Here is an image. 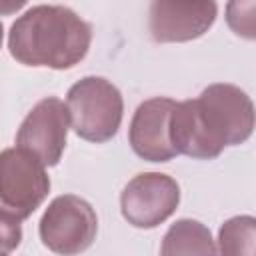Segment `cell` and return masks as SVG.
Segmentation results:
<instances>
[{
	"label": "cell",
	"mask_w": 256,
	"mask_h": 256,
	"mask_svg": "<svg viewBox=\"0 0 256 256\" xmlns=\"http://www.w3.org/2000/svg\"><path fill=\"white\" fill-rule=\"evenodd\" d=\"M214 2H166L150 4V34L156 42H186L202 36L216 18Z\"/></svg>",
	"instance_id": "cell-9"
},
{
	"label": "cell",
	"mask_w": 256,
	"mask_h": 256,
	"mask_svg": "<svg viewBox=\"0 0 256 256\" xmlns=\"http://www.w3.org/2000/svg\"><path fill=\"white\" fill-rule=\"evenodd\" d=\"M170 138L178 154L198 160H210L218 156V150L208 140L198 118L196 100H184L176 104L170 120Z\"/></svg>",
	"instance_id": "cell-10"
},
{
	"label": "cell",
	"mask_w": 256,
	"mask_h": 256,
	"mask_svg": "<svg viewBox=\"0 0 256 256\" xmlns=\"http://www.w3.org/2000/svg\"><path fill=\"white\" fill-rule=\"evenodd\" d=\"M220 256H256V218L234 216L218 232Z\"/></svg>",
	"instance_id": "cell-12"
},
{
	"label": "cell",
	"mask_w": 256,
	"mask_h": 256,
	"mask_svg": "<svg viewBox=\"0 0 256 256\" xmlns=\"http://www.w3.org/2000/svg\"><path fill=\"white\" fill-rule=\"evenodd\" d=\"M196 100L202 128L212 146L222 152L250 138L256 126V110L250 96L234 84H210Z\"/></svg>",
	"instance_id": "cell-2"
},
{
	"label": "cell",
	"mask_w": 256,
	"mask_h": 256,
	"mask_svg": "<svg viewBox=\"0 0 256 256\" xmlns=\"http://www.w3.org/2000/svg\"><path fill=\"white\" fill-rule=\"evenodd\" d=\"M162 256H216L210 230L196 220H178L162 240Z\"/></svg>",
	"instance_id": "cell-11"
},
{
	"label": "cell",
	"mask_w": 256,
	"mask_h": 256,
	"mask_svg": "<svg viewBox=\"0 0 256 256\" xmlns=\"http://www.w3.org/2000/svg\"><path fill=\"white\" fill-rule=\"evenodd\" d=\"M46 166L20 148H6L0 156L2 214L16 220L28 218L46 198L50 178Z\"/></svg>",
	"instance_id": "cell-4"
},
{
	"label": "cell",
	"mask_w": 256,
	"mask_h": 256,
	"mask_svg": "<svg viewBox=\"0 0 256 256\" xmlns=\"http://www.w3.org/2000/svg\"><path fill=\"white\" fill-rule=\"evenodd\" d=\"M96 232V212L86 200L74 194L54 198L40 220L42 244L62 256H76L90 248Z\"/></svg>",
	"instance_id": "cell-5"
},
{
	"label": "cell",
	"mask_w": 256,
	"mask_h": 256,
	"mask_svg": "<svg viewBox=\"0 0 256 256\" xmlns=\"http://www.w3.org/2000/svg\"><path fill=\"white\" fill-rule=\"evenodd\" d=\"M180 202V188L174 178L160 172L134 176L120 194L122 216L136 228H154L170 218Z\"/></svg>",
	"instance_id": "cell-6"
},
{
	"label": "cell",
	"mask_w": 256,
	"mask_h": 256,
	"mask_svg": "<svg viewBox=\"0 0 256 256\" xmlns=\"http://www.w3.org/2000/svg\"><path fill=\"white\" fill-rule=\"evenodd\" d=\"M92 26L74 10L60 4L28 8L8 32L12 58L26 66L66 70L76 66L88 52Z\"/></svg>",
	"instance_id": "cell-1"
},
{
	"label": "cell",
	"mask_w": 256,
	"mask_h": 256,
	"mask_svg": "<svg viewBox=\"0 0 256 256\" xmlns=\"http://www.w3.org/2000/svg\"><path fill=\"white\" fill-rule=\"evenodd\" d=\"M22 232H20V220L2 214V248L4 252L16 248L20 244Z\"/></svg>",
	"instance_id": "cell-14"
},
{
	"label": "cell",
	"mask_w": 256,
	"mask_h": 256,
	"mask_svg": "<svg viewBox=\"0 0 256 256\" xmlns=\"http://www.w3.org/2000/svg\"><path fill=\"white\" fill-rule=\"evenodd\" d=\"M72 130L88 142L110 140L122 122V94L100 76H86L68 90L66 98Z\"/></svg>",
	"instance_id": "cell-3"
},
{
	"label": "cell",
	"mask_w": 256,
	"mask_h": 256,
	"mask_svg": "<svg viewBox=\"0 0 256 256\" xmlns=\"http://www.w3.org/2000/svg\"><path fill=\"white\" fill-rule=\"evenodd\" d=\"M68 106L50 96L40 100L24 118L16 134V148L32 154L44 166H56L68 136Z\"/></svg>",
	"instance_id": "cell-7"
},
{
	"label": "cell",
	"mask_w": 256,
	"mask_h": 256,
	"mask_svg": "<svg viewBox=\"0 0 256 256\" xmlns=\"http://www.w3.org/2000/svg\"><path fill=\"white\" fill-rule=\"evenodd\" d=\"M178 102L172 98H150L142 102L130 122L132 150L150 162H168L178 152L170 138V120Z\"/></svg>",
	"instance_id": "cell-8"
},
{
	"label": "cell",
	"mask_w": 256,
	"mask_h": 256,
	"mask_svg": "<svg viewBox=\"0 0 256 256\" xmlns=\"http://www.w3.org/2000/svg\"><path fill=\"white\" fill-rule=\"evenodd\" d=\"M226 22L242 38L256 40V0H234L226 4Z\"/></svg>",
	"instance_id": "cell-13"
}]
</instances>
